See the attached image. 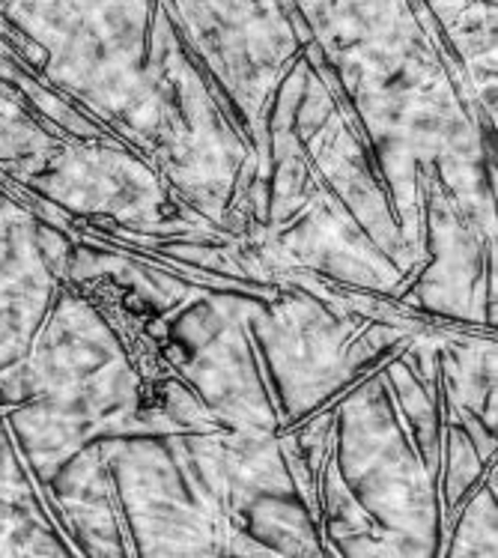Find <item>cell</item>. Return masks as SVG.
<instances>
[{
  "instance_id": "obj_1",
  "label": "cell",
  "mask_w": 498,
  "mask_h": 558,
  "mask_svg": "<svg viewBox=\"0 0 498 558\" xmlns=\"http://www.w3.org/2000/svg\"><path fill=\"white\" fill-rule=\"evenodd\" d=\"M469 529H460L451 541V556H496V505L489 499V490L481 493V499L472 501V508L465 513Z\"/></svg>"
}]
</instances>
